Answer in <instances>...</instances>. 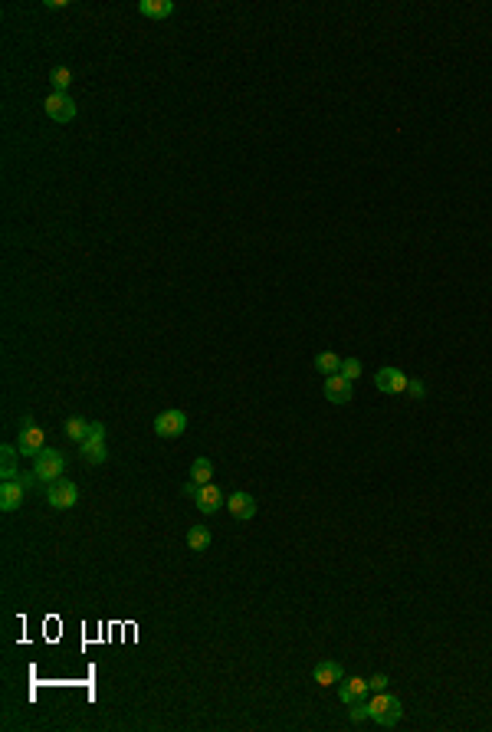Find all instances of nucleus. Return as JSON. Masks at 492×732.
I'll return each instance as SVG.
<instances>
[{
    "instance_id": "1",
    "label": "nucleus",
    "mask_w": 492,
    "mask_h": 732,
    "mask_svg": "<svg viewBox=\"0 0 492 732\" xmlns=\"http://www.w3.org/2000/svg\"><path fill=\"white\" fill-rule=\"evenodd\" d=\"M400 716H404V706H400V700L398 696H390L388 690H384V693H374V700H368V719L374 726H381V729L398 726Z\"/></svg>"
},
{
    "instance_id": "2",
    "label": "nucleus",
    "mask_w": 492,
    "mask_h": 732,
    "mask_svg": "<svg viewBox=\"0 0 492 732\" xmlns=\"http://www.w3.org/2000/svg\"><path fill=\"white\" fill-rule=\"evenodd\" d=\"M184 493L194 496V506H197L204 516H214V513H220V509L227 506V496H223V489H220V486H214V483L197 486V483H190V480H187V483H184Z\"/></svg>"
},
{
    "instance_id": "3",
    "label": "nucleus",
    "mask_w": 492,
    "mask_h": 732,
    "mask_svg": "<svg viewBox=\"0 0 492 732\" xmlns=\"http://www.w3.org/2000/svg\"><path fill=\"white\" fill-rule=\"evenodd\" d=\"M37 460V466H33V476H37V483H56V480H63V473H66V460H63V453H56V450H43Z\"/></svg>"
},
{
    "instance_id": "4",
    "label": "nucleus",
    "mask_w": 492,
    "mask_h": 732,
    "mask_svg": "<svg viewBox=\"0 0 492 732\" xmlns=\"http://www.w3.org/2000/svg\"><path fill=\"white\" fill-rule=\"evenodd\" d=\"M43 444H47V434H43V427H37L30 417H23V424H20V440H17V450L20 457H39L43 453Z\"/></svg>"
},
{
    "instance_id": "5",
    "label": "nucleus",
    "mask_w": 492,
    "mask_h": 732,
    "mask_svg": "<svg viewBox=\"0 0 492 732\" xmlns=\"http://www.w3.org/2000/svg\"><path fill=\"white\" fill-rule=\"evenodd\" d=\"M79 453H82V460L85 463H92V466H99V463H105V424H92L89 427V437L79 444Z\"/></svg>"
},
{
    "instance_id": "6",
    "label": "nucleus",
    "mask_w": 492,
    "mask_h": 732,
    "mask_svg": "<svg viewBox=\"0 0 492 732\" xmlns=\"http://www.w3.org/2000/svg\"><path fill=\"white\" fill-rule=\"evenodd\" d=\"M47 503L53 509H73L79 503V486L73 480H56L47 486Z\"/></svg>"
},
{
    "instance_id": "7",
    "label": "nucleus",
    "mask_w": 492,
    "mask_h": 732,
    "mask_svg": "<svg viewBox=\"0 0 492 732\" xmlns=\"http://www.w3.org/2000/svg\"><path fill=\"white\" fill-rule=\"evenodd\" d=\"M152 427H154L158 437L174 440L187 430V414H184V410H164V414H158V417L152 420Z\"/></svg>"
},
{
    "instance_id": "8",
    "label": "nucleus",
    "mask_w": 492,
    "mask_h": 732,
    "mask_svg": "<svg viewBox=\"0 0 492 732\" xmlns=\"http://www.w3.org/2000/svg\"><path fill=\"white\" fill-rule=\"evenodd\" d=\"M43 109H47V115L53 118V122H73L76 118V102H73V95H66V92H53V95H47V102H43Z\"/></svg>"
},
{
    "instance_id": "9",
    "label": "nucleus",
    "mask_w": 492,
    "mask_h": 732,
    "mask_svg": "<svg viewBox=\"0 0 492 732\" xmlns=\"http://www.w3.org/2000/svg\"><path fill=\"white\" fill-rule=\"evenodd\" d=\"M407 384H410V378L400 368H381L378 374H374V388H378L381 394H404Z\"/></svg>"
},
{
    "instance_id": "10",
    "label": "nucleus",
    "mask_w": 492,
    "mask_h": 732,
    "mask_svg": "<svg viewBox=\"0 0 492 732\" xmlns=\"http://www.w3.org/2000/svg\"><path fill=\"white\" fill-rule=\"evenodd\" d=\"M368 693H371V683L368 680H361V676H351V680H341L338 683V700L345 706L368 703Z\"/></svg>"
},
{
    "instance_id": "11",
    "label": "nucleus",
    "mask_w": 492,
    "mask_h": 732,
    "mask_svg": "<svg viewBox=\"0 0 492 732\" xmlns=\"http://www.w3.org/2000/svg\"><path fill=\"white\" fill-rule=\"evenodd\" d=\"M351 384H355V381H348L345 374H331V378H325V398H328L331 404H348L351 394H355Z\"/></svg>"
},
{
    "instance_id": "12",
    "label": "nucleus",
    "mask_w": 492,
    "mask_h": 732,
    "mask_svg": "<svg viewBox=\"0 0 492 732\" xmlns=\"http://www.w3.org/2000/svg\"><path fill=\"white\" fill-rule=\"evenodd\" d=\"M227 509H230V516H233V519H240V523H250V519H253L256 516V499L250 493H243V489H240V493H233L227 499Z\"/></svg>"
},
{
    "instance_id": "13",
    "label": "nucleus",
    "mask_w": 492,
    "mask_h": 732,
    "mask_svg": "<svg viewBox=\"0 0 492 732\" xmlns=\"http://www.w3.org/2000/svg\"><path fill=\"white\" fill-rule=\"evenodd\" d=\"M23 486H20V480H7V483L0 486V509L4 513H17L20 506H23Z\"/></svg>"
},
{
    "instance_id": "14",
    "label": "nucleus",
    "mask_w": 492,
    "mask_h": 732,
    "mask_svg": "<svg viewBox=\"0 0 492 732\" xmlns=\"http://www.w3.org/2000/svg\"><path fill=\"white\" fill-rule=\"evenodd\" d=\"M315 683L319 686H331V683H341L345 680V670H341V664H335V660H322V664H315Z\"/></svg>"
},
{
    "instance_id": "15",
    "label": "nucleus",
    "mask_w": 492,
    "mask_h": 732,
    "mask_svg": "<svg viewBox=\"0 0 492 732\" xmlns=\"http://www.w3.org/2000/svg\"><path fill=\"white\" fill-rule=\"evenodd\" d=\"M138 13L148 20H164L174 13V4L171 0H138Z\"/></svg>"
},
{
    "instance_id": "16",
    "label": "nucleus",
    "mask_w": 492,
    "mask_h": 732,
    "mask_svg": "<svg viewBox=\"0 0 492 732\" xmlns=\"http://www.w3.org/2000/svg\"><path fill=\"white\" fill-rule=\"evenodd\" d=\"M210 480H214V463H210L207 457H197L194 463H190V483L207 486Z\"/></svg>"
},
{
    "instance_id": "17",
    "label": "nucleus",
    "mask_w": 492,
    "mask_h": 732,
    "mask_svg": "<svg viewBox=\"0 0 492 732\" xmlns=\"http://www.w3.org/2000/svg\"><path fill=\"white\" fill-rule=\"evenodd\" d=\"M341 362H345V358H338L335 352H319V355H315V368L322 371L325 378L338 374V371H341Z\"/></svg>"
},
{
    "instance_id": "18",
    "label": "nucleus",
    "mask_w": 492,
    "mask_h": 732,
    "mask_svg": "<svg viewBox=\"0 0 492 732\" xmlns=\"http://www.w3.org/2000/svg\"><path fill=\"white\" fill-rule=\"evenodd\" d=\"M187 549H190V551H207V549H210V532L204 529V525H190Z\"/></svg>"
},
{
    "instance_id": "19",
    "label": "nucleus",
    "mask_w": 492,
    "mask_h": 732,
    "mask_svg": "<svg viewBox=\"0 0 492 732\" xmlns=\"http://www.w3.org/2000/svg\"><path fill=\"white\" fill-rule=\"evenodd\" d=\"M89 427H92V424H89V420H82V417H69L66 420V437L69 440H76V444H82L85 437H89Z\"/></svg>"
},
{
    "instance_id": "20",
    "label": "nucleus",
    "mask_w": 492,
    "mask_h": 732,
    "mask_svg": "<svg viewBox=\"0 0 492 732\" xmlns=\"http://www.w3.org/2000/svg\"><path fill=\"white\" fill-rule=\"evenodd\" d=\"M49 83H53V92H66V89L73 86V69L56 66L53 73H49Z\"/></svg>"
},
{
    "instance_id": "21",
    "label": "nucleus",
    "mask_w": 492,
    "mask_h": 732,
    "mask_svg": "<svg viewBox=\"0 0 492 732\" xmlns=\"http://www.w3.org/2000/svg\"><path fill=\"white\" fill-rule=\"evenodd\" d=\"M338 374H345L348 381H358V378H361V362H358V358H345V362H341V371H338Z\"/></svg>"
},
{
    "instance_id": "22",
    "label": "nucleus",
    "mask_w": 492,
    "mask_h": 732,
    "mask_svg": "<svg viewBox=\"0 0 492 732\" xmlns=\"http://www.w3.org/2000/svg\"><path fill=\"white\" fill-rule=\"evenodd\" d=\"M368 683H371V693H384V690H388V676H384V673H374Z\"/></svg>"
},
{
    "instance_id": "23",
    "label": "nucleus",
    "mask_w": 492,
    "mask_h": 732,
    "mask_svg": "<svg viewBox=\"0 0 492 732\" xmlns=\"http://www.w3.org/2000/svg\"><path fill=\"white\" fill-rule=\"evenodd\" d=\"M368 719V703H355L351 706V723H364Z\"/></svg>"
},
{
    "instance_id": "24",
    "label": "nucleus",
    "mask_w": 492,
    "mask_h": 732,
    "mask_svg": "<svg viewBox=\"0 0 492 732\" xmlns=\"http://www.w3.org/2000/svg\"><path fill=\"white\" fill-rule=\"evenodd\" d=\"M17 453H20V450L13 447V444H4V450H0V460H4V463H17Z\"/></svg>"
},
{
    "instance_id": "25",
    "label": "nucleus",
    "mask_w": 492,
    "mask_h": 732,
    "mask_svg": "<svg viewBox=\"0 0 492 732\" xmlns=\"http://www.w3.org/2000/svg\"><path fill=\"white\" fill-rule=\"evenodd\" d=\"M17 473H20L17 463H4V466H0V476H4V483H7V480H17Z\"/></svg>"
},
{
    "instance_id": "26",
    "label": "nucleus",
    "mask_w": 492,
    "mask_h": 732,
    "mask_svg": "<svg viewBox=\"0 0 492 732\" xmlns=\"http://www.w3.org/2000/svg\"><path fill=\"white\" fill-rule=\"evenodd\" d=\"M407 391L414 394V398H424V381H417V378H414V381L407 384Z\"/></svg>"
}]
</instances>
